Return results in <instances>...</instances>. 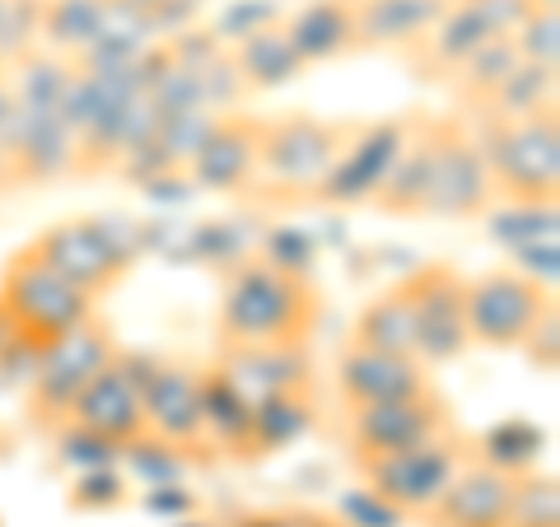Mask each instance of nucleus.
<instances>
[{"mask_svg": "<svg viewBox=\"0 0 560 527\" xmlns=\"http://www.w3.org/2000/svg\"><path fill=\"white\" fill-rule=\"evenodd\" d=\"M14 187V173H10V160H5V150H0V191Z\"/></svg>", "mask_w": 560, "mask_h": 527, "instance_id": "44", "label": "nucleus"}, {"mask_svg": "<svg viewBox=\"0 0 560 527\" xmlns=\"http://www.w3.org/2000/svg\"><path fill=\"white\" fill-rule=\"evenodd\" d=\"M20 346H28V341L20 337V331H14V323L5 318V308H0V360H5L10 350H20Z\"/></svg>", "mask_w": 560, "mask_h": 527, "instance_id": "43", "label": "nucleus"}, {"mask_svg": "<svg viewBox=\"0 0 560 527\" xmlns=\"http://www.w3.org/2000/svg\"><path fill=\"white\" fill-rule=\"evenodd\" d=\"M523 355H528V364L541 368V374H560V304H551L537 318L528 341H523Z\"/></svg>", "mask_w": 560, "mask_h": 527, "instance_id": "38", "label": "nucleus"}, {"mask_svg": "<svg viewBox=\"0 0 560 527\" xmlns=\"http://www.w3.org/2000/svg\"><path fill=\"white\" fill-rule=\"evenodd\" d=\"M121 364L131 368L140 388V411H145V430L178 448L187 462H215V448L201 425V397H197V368L187 360H160V355H127Z\"/></svg>", "mask_w": 560, "mask_h": 527, "instance_id": "6", "label": "nucleus"}, {"mask_svg": "<svg viewBox=\"0 0 560 527\" xmlns=\"http://www.w3.org/2000/svg\"><path fill=\"white\" fill-rule=\"evenodd\" d=\"M230 61H234V70H238V80H243V90L248 94L285 90V84H294L308 70L300 61V51H294L290 38H285V20L230 43Z\"/></svg>", "mask_w": 560, "mask_h": 527, "instance_id": "23", "label": "nucleus"}, {"mask_svg": "<svg viewBox=\"0 0 560 527\" xmlns=\"http://www.w3.org/2000/svg\"><path fill=\"white\" fill-rule=\"evenodd\" d=\"M556 304V290L523 276L518 267H495L467 280V337L486 350H523L537 318Z\"/></svg>", "mask_w": 560, "mask_h": 527, "instance_id": "10", "label": "nucleus"}, {"mask_svg": "<svg viewBox=\"0 0 560 527\" xmlns=\"http://www.w3.org/2000/svg\"><path fill=\"white\" fill-rule=\"evenodd\" d=\"M173 527H210V523H173Z\"/></svg>", "mask_w": 560, "mask_h": 527, "instance_id": "45", "label": "nucleus"}, {"mask_svg": "<svg viewBox=\"0 0 560 527\" xmlns=\"http://www.w3.org/2000/svg\"><path fill=\"white\" fill-rule=\"evenodd\" d=\"M197 397H201V425L210 448L224 453L230 462H253V401L215 364L197 368Z\"/></svg>", "mask_w": 560, "mask_h": 527, "instance_id": "20", "label": "nucleus"}, {"mask_svg": "<svg viewBox=\"0 0 560 527\" xmlns=\"http://www.w3.org/2000/svg\"><path fill=\"white\" fill-rule=\"evenodd\" d=\"M448 430H453V407L440 397V388H430L420 397H401V401H383V407L346 411L350 462L388 458V453L430 444V438H440Z\"/></svg>", "mask_w": 560, "mask_h": 527, "instance_id": "13", "label": "nucleus"}, {"mask_svg": "<svg viewBox=\"0 0 560 527\" xmlns=\"http://www.w3.org/2000/svg\"><path fill=\"white\" fill-rule=\"evenodd\" d=\"M121 462H127L140 481H145V490L150 485H173V481H178V471L187 467L183 453L168 448L164 438H154V434H140L136 444L121 448Z\"/></svg>", "mask_w": 560, "mask_h": 527, "instance_id": "34", "label": "nucleus"}, {"mask_svg": "<svg viewBox=\"0 0 560 527\" xmlns=\"http://www.w3.org/2000/svg\"><path fill=\"white\" fill-rule=\"evenodd\" d=\"M547 5H560V0H547Z\"/></svg>", "mask_w": 560, "mask_h": 527, "instance_id": "46", "label": "nucleus"}, {"mask_svg": "<svg viewBox=\"0 0 560 527\" xmlns=\"http://www.w3.org/2000/svg\"><path fill=\"white\" fill-rule=\"evenodd\" d=\"M337 523L341 527H407L411 518L397 514L388 500H378L370 485H360V490H346L337 500Z\"/></svg>", "mask_w": 560, "mask_h": 527, "instance_id": "36", "label": "nucleus"}, {"mask_svg": "<svg viewBox=\"0 0 560 527\" xmlns=\"http://www.w3.org/2000/svg\"><path fill=\"white\" fill-rule=\"evenodd\" d=\"M486 154L495 201L560 206V103L533 117H463Z\"/></svg>", "mask_w": 560, "mask_h": 527, "instance_id": "2", "label": "nucleus"}, {"mask_svg": "<svg viewBox=\"0 0 560 527\" xmlns=\"http://www.w3.org/2000/svg\"><path fill=\"white\" fill-rule=\"evenodd\" d=\"M411 127H416V113L383 117V121H360V131L350 136V145L337 154V164H331L318 178V187L304 197V206H327V210L370 206L378 197L383 178L393 173Z\"/></svg>", "mask_w": 560, "mask_h": 527, "instance_id": "11", "label": "nucleus"}, {"mask_svg": "<svg viewBox=\"0 0 560 527\" xmlns=\"http://www.w3.org/2000/svg\"><path fill=\"white\" fill-rule=\"evenodd\" d=\"M51 448H57V458L66 467H75V471H94V467H117L121 462V448H113L108 438H98L90 430L70 425V420L51 430Z\"/></svg>", "mask_w": 560, "mask_h": 527, "instance_id": "35", "label": "nucleus"}, {"mask_svg": "<svg viewBox=\"0 0 560 527\" xmlns=\"http://www.w3.org/2000/svg\"><path fill=\"white\" fill-rule=\"evenodd\" d=\"M541 453H547V430L528 415H504L500 425H490L486 434L471 438V458L504 471V477H523L537 471Z\"/></svg>", "mask_w": 560, "mask_h": 527, "instance_id": "28", "label": "nucleus"}, {"mask_svg": "<svg viewBox=\"0 0 560 527\" xmlns=\"http://www.w3.org/2000/svg\"><path fill=\"white\" fill-rule=\"evenodd\" d=\"M103 24H108V0H43L38 47L75 61L103 38Z\"/></svg>", "mask_w": 560, "mask_h": 527, "instance_id": "26", "label": "nucleus"}, {"mask_svg": "<svg viewBox=\"0 0 560 527\" xmlns=\"http://www.w3.org/2000/svg\"><path fill=\"white\" fill-rule=\"evenodd\" d=\"M518 271L541 280L547 290H556V276H560V243L556 238H541V243H528V248H518Z\"/></svg>", "mask_w": 560, "mask_h": 527, "instance_id": "39", "label": "nucleus"}, {"mask_svg": "<svg viewBox=\"0 0 560 527\" xmlns=\"http://www.w3.org/2000/svg\"><path fill=\"white\" fill-rule=\"evenodd\" d=\"M430 388H434V378L416 355L364 350L355 341H346L341 355H337V393L346 401V411L383 407V401H401V397H420Z\"/></svg>", "mask_w": 560, "mask_h": 527, "instance_id": "15", "label": "nucleus"}, {"mask_svg": "<svg viewBox=\"0 0 560 527\" xmlns=\"http://www.w3.org/2000/svg\"><path fill=\"white\" fill-rule=\"evenodd\" d=\"M0 308H5L14 331H20L38 355L51 341H61L66 331H75L80 323H90L98 313L90 294H80L66 276H57L33 253V243H24L20 253H10L5 267H0Z\"/></svg>", "mask_w": 560, "mask_h": 527, "instance_id": "4", "label": "nucleus"}, {"mask_svg": "<svg viewBox=\"0 0 560 527\" xmlns=\"http://www.w3.org/2000/svg\"><path fill=\"white\" fill-rule=\"evenodd\" d=\"M210 364L248 401L290 393V388H313L308 346H215V360Z\"/></svg>", "mask_w": 560, "mask_h": 527, "instance_id": "17", "label": "nucleus"}, {"mask_svg": "<svg viewBox=\"0 0 560 527\" xmlns=\"http://www.w3.org/2000/svg\"><path fill=\"white\" fill-rule=\"evenodd\" d=\"M510 38L518 47V61L560 70V5H533Z\"/></svg>", "mask_w": 560, "mask_h": 527, "instance_id": "32", "label": "nucleus"}, {"mask_svg": "<svg viewBox=\"0 0 560 527\" xmlns=\"http://www.w3.org/2000/svg\"><path fill=\"white\" fill-rule=\"evenodd\" d=\"M323 323V290L261 253L234 261L220 285L215 346H308Z\"/></svg>", "mask_w": 560, "mask_h": 527, "instance_id": "1", "label": "nucleus"}, {"mask_svg": "<svg viewBox=\"0 0 560 527\" xmlns=\"http://www.w3.org/2000/svg\"><path fill=\"white\" fill-rule=\"evenodd\" d=\"M318 425V397L313 388H290L253 401V462H267L271 453L294 448Z\"/></svg>", "mask_w": 560, "mask_h": 527, "instance_id": "24", "label": "nucleus"}, {"mask_svg": "<svg viewBox=\"0 0 560 527\" xmlns=\"http://www.w3.org/2000/svg\"><path fill=\"white\" fill-rule=\"evenodd\" d=\"M261 127H267V117L243 113V108L210 117L187 168H183L187 183L197 191H210V197H243V191L257 183Z\"/></svg>", "mask_w": 560, "mask_h": 527, "instance_id": "14", "label": "nucleus"}, {"mask_svg": "<svg viewBox=\"0 0 560 527\" xmlns=\"http://www.w3.org/2000/svg\"><path fill=\"white\" fill-rule=\"evenodd\" d=\"M121 504H131V481L121 477L117 467L80 471L66 495V508H75V514H113Z\"/></svg>", "mask_w": 560, "mask_h": 527, "instance_id": "33", "label": "nucleus"}, {"mask_svg": "<svg viewBox=\"0 0 560 527\" xmlns=\"http://www.w3.org/2000/svg\"><path fill=\"white\" fill-rule=\"evenodd\" d=\"M360 121H337L318 113H280L261 127V160L257 183L243 191L261 206H304L323 173L337 164V154L350 145Z\"/></svg>", "mask_w": 560, "mask_h": 527, "instance_id": "3", "label": "nucleus"}, {"mask_svg": "<svg viewBox=\"0 0 560 527\" xmlns=\"http://www.w3.org/2000/svg\"><path fill=\"white\" fill-rule=\"evenodd\" d=\"M285 38L304 66H327L355 51V0H304L285 14Z\"/></svg>", "mask_w": 560, "mask_h": 527, "instance_id": "21", "label": "nucleus"}, {"mask_svg": "<svg viewBox=\"0 0 560 527\" xmlns=\"http://www.w3.org/2000/svg\"><path fill=\"white\" fill-rule=\"evenodd\" d=\"M448 0H355V51H407L444 20Z\"/></svg>", "mask_w": 560, "mask_h": 527, "instance_id": "19", "label": "nucleus"}, {"mask_svg": "<svg viewBox=\"0 0 560 527\" xmlns=\"http://www.w3.org/2000/svg\"><path fill=\"white\" fill-rule=\"evenodd\" d=\"M560 230V206H528V201H495L486 210V234L490 243H504L510 253L528 248V243L556 238Z\"/></svg>", "mask_w": 560, "mask_h": 527, "instance_id": "30", "label": "nucleus"}, {"mask_svg": "<svg viewBox=\"0 0 560 527\" xmlns=\"http://www.w3.org/2000/svg\"><path fill=\"white\" fill-rule=\"evenodd\" d=\"M467 462H471V438L458 434V425H453L448 434L430 438V444L388 453V458L355 462V471L378 500H388L397 508V514L425 518L434 508V500L453 485V477H458Z\"/></svg>", "mask_w": 560, "mask_h": 527, "instance_id": "7", "label": "nucleus"}, {"mask_svg": "<svg viewBox=\"0 0 560 527\" xmlns=\"http://www.w3.org/2000/svg\"><path fill=\"white\" fill-rule=\"evenodd\" d=\"M234 527H304L300 514H243Z\"/></svg>", "mask_w": 560, "mask_h": 527, "instance_id": "42", "label": "nucleus"}, {"mask_svg": "<svg viewBox=\"0 0 560 527\" xmlns=\"http://www.w3.org/2000/svg\"><path fill=\"white\" fill-rule=\"evenodd\" d=\"M560 70L547 66H533V61H518L510 70V80L495 90V98L486 103L477 117H500V121H514V117H533L541 108H556L560 103Z\"/></svg>", "mask_w": 560, "mask_h": 527, "instance_id": "29", "label": "nucleus"}, {"mask_svg": "<svg viewBox=\"0 0 560 527\" xmlns=\"http://www.w3.org/2000/svg\"><path fill=\"white\" fill-rule=\"evenodd\" d=\"M117 337L113 327L98 318L80 323L75 331H66L61 341H51L38 364H33V378L24 383V415L33 430L51 434L57 425H66L70 407H75V397L90 388V383L117 360Z\"/></svg>", "mask_w": 560, "mask_h": 527, "instance_id": "5", "label": "nucleus"}, {"mask_svg": "<svg viewBox=\"0 0 560 527\" xmlns=\"http://www.w3.org/2000/svg\"><path fill=\"white\" fill-rule=\"evenodd\" d=\"M140 504H145V514H160V518H187L197 508V495L173 481V485H150Z\"/></svg>", "mask_w": 560, "mask_h": 527, "instance_id": "40", "label": "nucleus"}, {"mask_svg": "<svg viewBox=\"0 0 560 527\" xmlns=\"http://www.w3.org/2000/svg\"><path fill=\"white\" fill-rule=\"evenodd\" d=\"M285 20V10H276V0H238L234 10H224L215 24H210V33L230 47V43H238V38H248V33H257V28H267V24H280Z\"/></svg>", "mask_w": 560, "mask_h": 527, "instance_id": "37", "label": "nucleus"}, {"mask_svg": "<svg viewBox=\"0 0 560 527\" xmlns=\"http://www.w3.org/2000/svg\"><path fill=\"white\" fill-rule=\"evenodd\" d=\"M350 341L364 350H388V355H416V318H411V298L401 280H393L388 290H378L360 308L355 327H350Z\"/></svg>", "mask_w": 560, "mask_h": 527, "instance_id": "25", "label": "nucleus"}, {"mask_svg": "<svg viewBox=\"0 0 560 527\" xmlns=\"http://www.w3.org/2000/svg\"><path fill=\"white\" fill-rule=\"evenodd\" d=\"M518 66V47H514V38L504 33V38H490V43H481L471 57L453 70V80L444 84V90L453 94V103L467 113V117H477L490 98H495V90L504 80H510V70Z\"/></svg>", "mask_w": 560, "mask_h": 527, "instance_id": "27", "label": "nucleus"}, {"mask_svg": "<svg viewBox=\"0 0 560 527\" xmlns=\"http://www.w3.org/2000/svg\"><path fill=\"white\" fill-rule=\"evenodd\" d=\"M28 243L51 271L66 276L70 285H75L80 294H90L94 304L131 276V261H136L131 243L117 230H108V220H94V215L57 220Z\"/></svg>", "mask_w": 560, "mask_h": 527, "instance_id": "8", "label": "nucleus"}, {"mask_svg": "<svg viewBox=\"0 0 560 527\" xmlns=\"http://www.w3.org/2000/svg\"><path fill=\"white\" fill-rule=\"evenodd\" d=\"M430 197H425V220H486L495 206V187H490L486 154L477 145L471 127L458 113L430 117Z\"/></svg>", "mask_w": 560, "mask_h": 527, "instance_id": "9", "label": "nucleus"}, {"mask_svg": "<svg viewBox=\"0 0 560 527\" xmlns=\"http://www.w3.org/2000/svg\"><path fill=\"white\" fill-rule=\"evenodd\" d=\"M0 70H5V61H0Z\"/></svg>", "mask_w": 560, "mask_h": 527, "instance_id": "47", "label": "nucleus"}, {"mask_svg": "<svg viewBox=\"0 0 560 527\" xmlns=\"http://www.w3.org/2000/svg\"><path fill=\"white\" fill-rule=\"evenodd\" d=\"M504 527H560V481L556 471H523L514 477V495H510V514Z\"/></svg>", "mask_w": 560, "mask_h": 527, "instance_id": "31", "label": "nucleus"}, {"mask_svg": "<svg viewBox=\"0 0 560 527\" xmlns=\"http://www.w3.org/2000/svg\"><path fill=\"white\" fill-rule=\"evenodd\" d=\"M430 160H434V140H430V117L416 113V127L401 145L393 173L383 178L378 197L370 201V210L388 220H425V197H430Z\"/></svg>", "mask_w": 560, "mask_h": 527, "instance_id": "22", "label": "nucleus"}, {"mask_svg": "<svg viewBox=\"0 0 560 527\" xmlns=\"http://www.w3.org/2000/svg\"><path fill=\"white\" fill-rule=\"evenodd\" d=\"M510 495H514V477L471 458L420 523L425 527H504Z\"/></svg>", "mask_w": 560, "mask_h": 527, "instance_id": "18", "label": "nucleus"}, {"mask_svg": "<svg viewBox=\"0 0 560 527\" xmlns=\"http://www.w3.org/2000/svg\"><path fill=\"white\" fill-rule=\"evenodd\" d=\"M14 117H20V98H14V84H10V75H5V70H0V140L10 136Z\"/></svg>", "mask_w": 560, "mask_h": 527, "instance_id": "41", "label": "nucleus"}, {"mask_svg": "<svg viewBox=\"0 0 560 527\" xmlns=\"http://www.w3.org/2000/svg\"><path fill=\"white\" fill-rule=\"evenodd\" d=\"M416 318V360L425 368H440L463 360L471 350L467 337V276H458L448 261H430L401 276Z\"/></svg>", "mask_w": 560, "mask_h": 527, "instance_id": "12", "label": "nucleus"}, {"mask_svg": "<svg viewBox=\"0 0 560 527\" xmlns=\"http://www.w3.org/2000/svg\"><path fill=\"white\" fill-rule=\"evenodd\" d=\"M70 425H80V430H90L98 438H108L113 448H127L136 444L140 434H150L145 430V411H140V388H136V378H131V368L121 364V350H117V360L103 368V374L75 397V407H70Z\"/></svg>", "mask_w": 560, "mask_h": 527, "instance_id": "16", "label": "nucleus"}]
</instances>
